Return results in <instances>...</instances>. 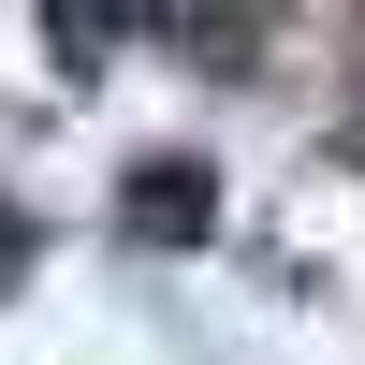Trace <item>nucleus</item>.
<instances>
[{"label": "nucleus", "instance_id": "obj_1", "mask_svg": "<svg viewBox=\"0 0 365 365\" xmlns=\"http://www.w3.org/2000/svg\"><path fill=\"white\" fill-rule=\"evenodd\" d=\"M117 220H132L146 249H205V234H220V190H205V161H132Z\"/></svg>", "mask_w": 365, "mask_h": 365}]
</instances>
